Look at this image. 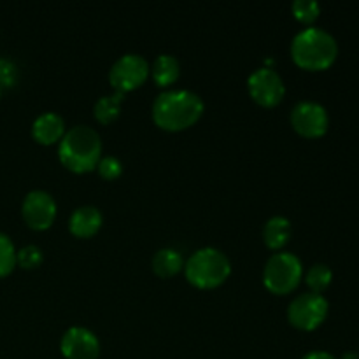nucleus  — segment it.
Masks as SVG:
<instances>
[{
  "label": "nucleus",
  "mask_w": 359,
  "mask_h": 359,
  "mask_svg": "<svg viewBox=\"0 0 359 359\" xmlns=\"http://www.w3.org/2000/svg\"><path fill=\"white\" fill-rule=\"evenodd\" d=\"M203 100L191 90H165L154 98L153 121L168 132H179L195 125L203 112Z\"/></svg>",
  "instance_id": "1"
},
{
  "label": "nucleus",
  "mask_w": 359,
  "mask_h": 359,
  "mask_svg": "<svg viewBox=\"0 0 359 359\" xmlns=\"http://www.w3.org/2000/svg\"><path fill=\"white\" fill-rule=\"evenodd\" d=\"M248 90L251 97L263 107H273L286 93L283 77L272 67H259L248 77Z\"/></svg>",
  "instance_id": "8"
},
{
  "label": "nucleus",
  "mask_w": 359,
  "mask_h": 359,
  "mask_svg": "<svg viewBox=\"0 0 359 359\" xmlns=\"http://www.w3.org/2000/svg\"><path fill=\"white\" fill-rule=\"evenodd\" d=\"M304 265L294 252L277 251L266 259L263 269V284L276 294H287L300 284Z\"/></svg>",
  "instance_id": "5"
},
{
  "label": "nucleus",
  "mask_w": 359,
  "mask_h": 359,
  "mask_svg": "<svg viewBox=\"0 0 359 359\" xmlns=\"http://www.w3.org/2000/svg\"><path fill=\"white\" fill-rule=\"evenodd\" d=\"M104 223L100 209L95 205H81L74 209L69 217V230L70 233L79 238H88L97 233Z\"/></svg>",
  "instance_id": "12"
},
{
  "label": "nucleus",
  "mask_w": 359,
  "mask_h": 359,
  "mask_svg": "<svg viewBox=\"0 0 359 359\" xmlns=\"http://www.w3.org/2000/svg\"><path fill=\"white\" fill-rule=\"evenodd\" d=\"M18 79V69L11 60L0 58V86H13Z\"/></svg>",
  "instance_id": "23"
},
{
  "label": "nucleus",
  "mask_w": 359,
  "mask_h": 359,
  "mask_svg": "<svg viewBox=\"0 0 359 359\" xmlns=\"http://www.w3.org/2000/svg\"><path fill=\"white\" fill-rule=\"evenodd\" d=\"M18 263H20L23 269H35L42 263V251L41 248L37 245L30 244V245H25L23 249L18 251Z\"/></svg>",
  "instance_id": "22"
},
{
  "label": "nucleus",
  "mask_w": 359,
  "mask_h": 359,
  "mask_svg": "<svg viewBox=\"0 0 359 359\" xmlns=\"http://www.w3.org/2000/svg\"><path fill=\"white\" fill-rule=\"evenodd\" d=\"M328 300L319 293H302L291 300L287 305V321L298 330L311 332L318 326L323 325V321L328 316Z\"/></svg>",
  "instance_id": "6"
},
{
  "label": "nucleus",
  "mask_w": 359,
  "mask_h": 359,
  "mask_svg": "<svg viewBox=\"0 0 359 359\" xmlns=\"http://www.w3.org/2000/svg\"><path fill=\"white\" fill-rule=\"evenodd\" d=\"M97 170L100 174V177L112 181V179H118L123 172V163L119 161V158L112 156V154H105L98 160Z\"/></svg>",
  "instance_id": "21"
},
{
  "label": "nucleus",
  "mask_w": 359,
  "mask_h": 359,
  "mask_svg": "<svg viewBox=\"0 0 359 359\" xmlns=\"http://www.w3.org/2000/svg\"><path fill=\"white\" fill-rule=\"evenodd\" d=\"M302 359H337L333 354L326 353V351H312V353L305 354Z\"/></svg>",
  "instance_id": "24"
},
{
  "label": "nucleus",
  "mask_w": 359,
  "mask_h": 359,
  "mask_svg": "<svg viewBox=\"0 0 359 359\" xmlns=\"http://www.w3.org/2000/svg\"><path fill=\"white\" fill-rule=\"evenodd\" d=\"M151 265L158 276L167 279V277H174L175 273L181 272V269H184V259L177 249L161 248L154 252Z\"/></svg>",
  "instance_id": "15"
},
{
  "label": "nucleus",
  "mask_w": 359,
  "mask_h": 359,
  "mask_svg": "<svg viewBox=\"0 0 359 359\" xmlns=\"http://www.w3.org/2000/svg\"><path fill=\"white\" fill-rule=\"evenodd\" d=\"M58 156L69 170L77 174L93 170L102 158L100 133L88 125L70 126L58 144Z\"/></svg>",
  "instance_id": "2"
},
{
  "label": "nucleus",
  "mask_w": 359,
  "mask_h": 359,
  "mask_svg": "<svg viewBox=\"0 0 359 359\" xmlns=\"http://www.w3.org/2000/svg\"><path fill=\"white\" fill-rule=\"evenodd\" d=\"M342 359H359V356H358L356 353H346L342 356Z\"/></svg>",
  "instance_id": "25"
},
{
  "label": "nucleus",
  "mask_w": 359,
  "mask_h": 359,
  "mask_svg": "<svg viewBox=\"0 0 359 359\" xmlns=\"http://www.w3.org/2000/svg\"><path fill=\"white\" fill-rule=\"evenodd\" d=\"M151 74H153V79L156 81V84L168 86V84L177 81L179 74H181V63L174 55L161 53L154 58L153 65H151Z\"/></svg>",
  "instance_id": "16"
},
{
  "label": "nucleus",
  "mask_w": 359,
  "mask_h": 359,
  "mask_svg": "<svg viewBox=\"0 0 359 359\" xmlns=\"http://www.w3.org/2000/svg\"><path fill=\"white\" fill-rule=\"evenodd\" d=\"M291 11H293L294 18L298 21H302L305 25H311L319 18L321 6L316 0H294L293 6H291Z\"/></svg>",
  "instance_id": "20"
},
{
  "label": "nucleus",
  "mask_w": 359,
  "mask_h": 359,
  "mask_svg": "<svg viewBox=\"0 0 359 359\" xmlns=\"http://www.w3.org/2000/svg\"><path fill=\"white\" fill-rule=\"evenodd\" d=\"M60 349L67 359H97L100 354V340L91 330L72 326L63 333Z\"/></svg>",
  "instance_id": "11"
},
{
  "label": "nucleus",
  "mask_w": 359,
  "mask_h": 359,
  "mask_svg": "<svg viewBox=\"0 0 359 359\" xmlns=\"http://www.w3.org/2000/svg\"><path fill=\"white\" fill-rule=\"evenodd\" d=\"M123 98H125V93H121V91H114L112 95H104V97L98 98L93 107L95 118L100 123H104V125L114 121L119 116Z\"/></svg>",
  "instance_id": "17"
},
{
  "label": "nucleus",
  "mask_w": 359,
  "mask_h": 359,
  "mask_svg": "<svg viewBox=\"0 0 359 359\" xmlns=\"http://www.w3.org/2000/svg\"><path fill=\"white\" fill-rule=\"evenodd\" d=\"M333 280V272L328 265L325 263H316L309 269L307 276H305V283L307 286L311 287L312 293H319L321 294L323 291L328 290L330 284Z\"/></svg>",
  "instance_id": "18"
},
{
  "label": "nucleus",
  "mask_w": 359,
  "mask_h": 359,
  "mask_svg": "<svg viewBox=\"0 0 359 359\" xmlns=\"http://www.w3.org/2000/svg\"><path fill=\"white\" fill-rule=\"evenodd\" d=\"M149 72V62L142 55L126 53L112 63L111 70H109V83L116 91L126 93L133 88H139L147 79Z\"/></svg>",
  "instance_id": "7"
},
{
  "label": "nucleus",
  "mask_w": 359,
  "mask_h": 359,
  "mask_svg": "<svg viewBox=\"0 0 359 359\" xmlns=\"http://www.w3.org/2000/svg\"><path fill=\"white\" fill-rule=\"evenodd\" d=\"M21 214L25 223L34 230H46L56 217V202L44 189H34L21 203Z\"/></svg>",
  "instance_id": "10"
},
{
  "label": "nucleus",
  "mask_w": 359,
  "mask_h": 359,
  "mask_svg": "<svg viewBox=\"0 0 359 359\" xmlns=\"http://www.w3.org/2000/svg\"><path fill=\"white\" fill-rule=\"evenodd\" d=\"M65 132V121L58 112H42L32 125V135L39 144H44V146L60 142Z\"/></svg>",
  "instance_id": "13"
},
{
  "label": "nucleus",
  "mask_w": 359,
  "mask_h": 359,
  "mask_svg": "<svg viewBox=\"0 0 359 359\" xmlns=\"http://www.w3.org/2000/svg\"><path fill=\"white\" fill-rule=\"evenodd\" d=\"M186 279L200 290H212L223 284L231 272L228 256L217 248L196 249L184 263Z\"/></svg>",
  "instance_id": "4"
},
{
  "label": "nucleus",
  "mask_w": 359,
  "mask_h": 359,
  "mask_svg": "<svg viewBox=\"0 0 359 359\" xmlns=\"http://www.w3.org/2000/svg\"><path fill=\"white\" fill-rule=\"evenodd\" d=\"M339 55L335 37L325 28L307 27L291 41V56L294 63L305 70H325Z\"/></svg>",
  "instance_id": "3"
},
{
  "label": "nucleus",
  "mask_w": 359,
  "mask_h": 359,
  "mask_svg": "<svg viewBox=\"0 0 359 359\" xmlns=\"http://www.w3.org/2000/svg\"><path fill=\"white\" fill-rule=\"evenodd\" d=\"M291 237V221L284 216H272L263 226V241L266 248L279 251Z\"/></svg>",
  "instance_id": "14"
},
{
  "label": "nucleus",
  "mask_w": 359,
  "mask_h": 359,
  "mask_svg": "<svg viewBox=\"0 0 359 359\" xmlns=\"http://www.w3.org/2000/svg\"><path fill=\"white\" fill-rule=\"evenodd\" d=\"M290 119L293 128L307 139H318L325 135L330 125L326 109L314 100H302L294 104Z\"/></svg>",
  "instance_id": "9"
},
{
  "label": "nucleus",
  "mask_w": 359,
  "mask_h": 359,
  "mask_svg": "<svg viewBox=\"0 0 359 359\" xmlns=\"http://www.w3.org/2000/svg\"><path fill=\"white\" fill-rule=\"evenodd\" d=\"M18 263V251L9 235L0 231V277L9 276Z\"/></svg>",
  "instance_id": "19"
}]
</instances>
